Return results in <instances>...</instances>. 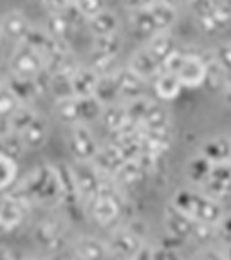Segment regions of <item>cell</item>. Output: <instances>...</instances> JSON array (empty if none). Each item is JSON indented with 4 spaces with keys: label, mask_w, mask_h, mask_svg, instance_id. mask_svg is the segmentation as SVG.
Returning <instances> with one entry per match:
<instances>
[{
    "label": "cell",
    "mask_w": 231,
    "mask_h": 260,
    "mask_svg": "<svg viewBox=\"0 0 231 260\" xmlns=\"http://www.w3.org/2000/svg\"><path fill=\"white\" fill-rule=\"evenodd\" d=\"M148 11H150L152 18H154L155 25H157L159 31H167L172 25L175 24V18H177V13H175L174 6L170 4H152L146 6Z\"/></svg>",
    "instance_id": "cell-12"
},
{
    "label": "cell",
    "mask_w": 231,
    "mask_h": 260,
    "mask_svg": "<svg viewBox=\"0 0 231 260\" xmlns=\"http://www.w3.org/2000/svg\"><path fill=\"white\" fill-rule=\"evenodd\" d=\"M146 51L150 53V56L154 58L155 61L164 65V61L175 54V42L172 40L170 37H167V35H161V32H159L157 37L150 42V45L146 47Z\"/></svg>",
    "instance_id": "cell-11"
},
{
    "label": "cell",
    "mask_w": 231,
    "mask_h": 260,
    "mask_svg": "<svg viewBox=\"0 0 231 260\" xmlns=\"http://www.w3.org/2000/svg\"><path fill=\"white\" fill-rule=\"evenodd\" d=\"M195 18L203 31L213 32L231 24V2H203L195 4Z\"/></svg>",
    "instance_id": "cell-3"
},
{
    "label": "cell",
    "mask_w": 231,
    "mask_h": 260,
    "mask_svg": "<svg viewBox=\"0 0 231 260\" xmlns=\"http://www.w3.org/2000/svg\"><path fill=\"white\" fill-rule=\"evenodd\" d=\"M0 37H2V31H0Z\"/></svg>",
    "instance_id": "cell-25"
},
{
    "label": "cell",
    "mask_w": 231,
    "mask_h": 260,
    "mask_svg": "<svg viewBox=\"0 0 231 260\" xmlns=\"http://www.w3.org/2000/svg\"><path fill=\"white\" fill-rule=\"evenodd\" d=\"M211 168H213V165L199 154L188 162V175H190V179L193 181V183L204 184L208 179H210Z\"/></svg>",
    "instance_id": "cell-15"
},
{
    "label": "cell",
    "mask_w": 231,
    "mask_h": 260,
    "mask_svg": "<svg viewBox=\"0 0 231 260\" xmlns=\"http://www.w3.org/2000/svg\"><path fill=\"white\" fill-rule=\"evenodd\" d=\"M181 89H183V85H181V81H179L177 76H174L170 73L159 74V80L155 83V90H157L159 98H161L162 102H168V100L177 98Z\"/></svg>",
    "instance_id": "cell-13"
},
{
    "label": "cell",
    "mask_w": 231,
    "mask_h": 260,
    "mask_svg": "<svg viewBox=\"0 0 231 260\" xmlns=\"http://www.w3.org/2000/svg\"><path fill=\"white\" fill-rule=\"evenodd\" d=\"M177 211L184 213L186 217H190L191 220L199 224H219L224 219L222 206L217 203V199L210 197L208 193H201L195 190H183L177 195L175 201Z\"/></svg>",
    "instance_id": "cell-1"
},
{
    "label": "cell",
    "mask_w": 231,
    "mask_h": 260,
    "mask_svg": "<svg viewBox=\"0 0 231 260\" xmlns=\"http://www.w3.org/2000/svg\"><path fill=\"white\" fill-rule=\"evenodd\" d=\"M167 73L179 78L183 87H201L206 81L208 65L197 56H184V54L175 53L172 58L164 61Z\"/></svg>",
    "instance_id": "cell-2"
},
{
    "label": "cell",
    "mask_w": 231,
    "mask_h": 260,
    "mask_svg": "<svg viewBox=\"0 0 231 260\" xmlns=\"http://www.w3.org/2000/svg\"><path fill=\"white\" fill-rule=\"evenodd\" d=\"M18 110V100L9 89L0 90V116L4 118H11L13 114Z\"/></svg>",
    "instance_id": "cell-17"
},
{
    "label": "cell",
    "mask_w": 231,
    "mask_h": 260,
    "mask_svg": "<svg viewBox=\"0 0 231 260\" xmlns=\"http://www.w3.org/2000/svg\"><path fill=\"white\" fill-rule=\"evenodd\" d=\"M45 139V126L40 118H37L27 128L22 130V141L27 146H38Z\"/></svg>",
    "instance_id": "cell-16"
},
{
    "label": "cell",
    "mask_w": 231,
    "mask_h": 260,
    "mask_svg": "<svg viewBox=\"0 0 231 260\" xmlns=\"http://www.w3.org/2000/svg\"><path fill=\"white\" fill-rule=\"evenodd\" d=\"M159 65L161 63L155 61L146 49H143V51H139V53L134 54L132 65H130V71H132L134 74H138L139 78H143V76H150V74H154L155 71L159 69Z\"/></svg>",
    "instance_id": "cell-14"
},
{
    "label": "cell",
    "mask_w": 231,
    "mask_h": 260,
    "mask_svg": "<svg viewBox=\"0 0 231 260\" xmlns=\"http://www.w3.org/2000/svg\"><path fill=\"white\" fill-rule=\"evenodd\" d=\"M0 31L4 32L6 37L13 38V40H22L24 37H27L29 32L27 20L20 13H9L0 22Z\"/></svg>",
    "instance_id": "cell-10"
},
{
    "label": "cell",
    "mask_w": 231,
    "mask_h": 260,
    "mask_svg": "<svg viewBox=\"0 0 231 260\" xmlns=\"http://www.w3.org/2000/svg\"><path fill=\"white\" fill-rule=\"evenodd\" d=\"M89 25L94 35H97L100 38H109L118 31V16L109 9H103L102 13L89 18Z\"/></svg>",
    "instance_id": "cell-9"
},
{
    "label": "cell",
    "mask_w": 231,
    "mask_h": 260,
    "mask_svg": "<svg viewBox=\"0 0 231 260\" xmlns=\"http://www.w3.org/2000/svg\"><path fill=\"white\" fill-rule=\"evenodd\" d=\"M38 116L35 112H32L31 109H25V107H18V110H16L15 114H13L11 118V123H13V126H15L16 130H24V128H27L29 125H31L35 119H37Z\"/></svg>",
    "instance_id": "cell-18"
},
{
    "label": "cell",
    "mask_w": 231,
    "mask_h": 260,
    "mask_svg": "<svg viewBox=\"0 0 231 260\" xmlns=\"http://www.w3.org/2000/svg\"><path fill=\"white\" fill-rule=\"evenodd\" d=\"M204 186L208 188L210 197H224L231 193V162H222V165H213L210 179Z\"/></svg>",
    "instance_id": "cell-5"
},
{
    "label": "cell",
    "mask_w": 231,
    "mask_h": 260,
    "mask_svg": "<svg viewBox=\"0 0 231 260\" xmlns=\"http://www.w3.org/2000/svg\"><path fill=\"white\" fill-rule=\"evenodd\" d=\"M220 224H222V230L227 233V235L231 237V215L229 217H224L222 220H220Z\"/></svg>",
    "instance_id": "cell-23"
},
{
    "label": "cell",
    "mask_w": 231,
    "mask_h": 260,
    "mask_svg": "<svg viewBox=\"0 0 231 260\" xmlns=\"http://www.w3.org/2000/svg\"><path fill=\"white\" fill-rule=\"evenodd\" d=\"M78 8H80L81 15L92 18V16H96L97 13H102L103 9H105V6L100 4V2H89V4H78Z\"/></svg>",
    "instance_id": "cell-21"
},
{
    "label": "cell",
    "mask_w": 231,
    "mask_h": 260,
    "mask_svg": "<svg viewBox=\"0 0 231 260\" xmlns=\"http://www.w3.org/2000/svg\"><path fill=\"white\" fill-rule=\"evenodd\" d=\"M201 155L211 162V165H222L231 162V138L226 136H217L203 143L201 146Z\"/></svg>",
    "instance_id": "cell-6"
},
{
    "label": "cell",
    "mask_w": 231,
    "mask_h": 260,
    "mask_svg": "<svg viewBox=\"0 0 231 260\" xmlns=\"http://www.w3.org/2000/svg\"><path fill=\"white\" fill-rule=\"evenodd\" d=\"M215 61L224 73L231 74V42L219 45L215 51Z\"/></svg>",
    "instance_id": "cell-19"
},
{
    "label": "cell",
    "mask_w": 231,
    "mask_h": 260,
    "mask_svg": "<svg viewBox=\"0 0 231 260\" xmlns=\"http://www.w3.org/2000/svg\"><path fill=\"white\" fill-rule=\"evenodd\" d=\"M97 76L94 71H76V73L71 74V85H73V94L74 98H87V96H94L97 87Z\"/></svg>",
    "instance_id": "cell-8"
},
{
    "label": "cell",
    "mask_w": 231,
    "mask_h": 260,
    "mask_svg": "<svg viewBox=\"0 0 231 260\" xmlns=\"http://www.w3.org/2000/svg\"><path fill=\"white\" fill-rule=\"evenodd\" d=\"M102 116H103V121H105L107 126H116V128H118V126L121 125L123 121H125V116H126V114L123 112L121 109L110 107V109L107 110L105 114H102Z\"/></svg>",
    "instance_id": "cell-20"
},
{
    "label": "cell",
    "mask_w": 231,
    "mask_h": 260,
    "mask_svg": "<svg viewBox=\"0 0 231 260\" xmlns=\"http://www.w3.org/2000/svg\"><path fill=\"white\" fill-rule=\"evenodd\" d=\"M71 143H73L74 154L80 159H89L100 152L96 145V139L92 138V134L89 132V128H85L83 125H76L73 128L71 134Z\"/></svg>",
    "instance_id": "cell-7"
},
{
    "label": "cell",
    "mask_w": 231,
    "mask_h": 260,
    "mask_svg": "<svg viewBox=\"0 0 231 260\" xmlns=\"http://www.w3.org/2000/svg\"><path fill=\"white\" fill-rule=\"evenodd\" d=\"M195 260H226L224 258V255L222 253H219V251H204V253H201L199 256H197V258Z\"/></svg>",
    "instance_id": "cell-22"
},
{
    "label": "cell",
    "mask_w": 231,
    "mask_h": 260,
    "mask_svg": "<svg viewBox=\"0 0 231 260\" xmlns=\"http://www.w3.org/2000/svg\"><path fill=\"white\" fill-rule=\"evenodd\" d=\"M224 258H226V260H231V244H229V248H227V251L224 253Z\"/></svg>",
    "instance_id": "cell-24"
},
{
    "label": "cell",
    "mask_w": 231,
    "mask_h": 260,
    "mask_svg": "<svg viewBox=\"0 0 231 260\" xmlns=\"http://www.w3.org/2000/svg\"><path fill=\"white\" fill-rule=\"evenodd\" d=\"M44 69V58L29 44H18L11 56V71L16 78H32Z\"/></svg>",
    "instance_id": "cell-4"
}]
</instances>
